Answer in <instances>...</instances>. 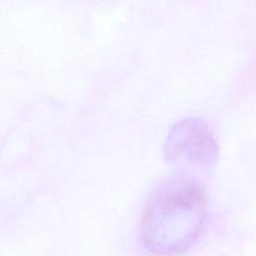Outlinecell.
<instances>
[{"mask_svg":"<svg viewBox=\"0 0 256 256\" xmlns=\"http://www.w3.org/2000/svg\"><path fill=\"white\" fill-rule=\"evenodd\" d=\"M165 161L180 174L193 176L212 169L219 157V147L209 126L200 119L187 118L174 124L163 146Z\"/></svg>","mask_w":256,"mask_h":256,"instance_id":"7a4b0ae2","label":"cell"},{"mask_svg":"<svg viewBox=\"0 0 256 256\" xmlns=\"http://www.w3.org/2000/svg\"><path fill=\"white\" fill-rule=\"evenodd\" d=\"M206 213V194L194 177H168L152 190L144 206L141 241L147 250L158 255L182 253L199 237Z\"/></svg>","mask_w":256,"mask_h":256,"instance_id":"6da1fadb","label":"cell"}]
</instances>
